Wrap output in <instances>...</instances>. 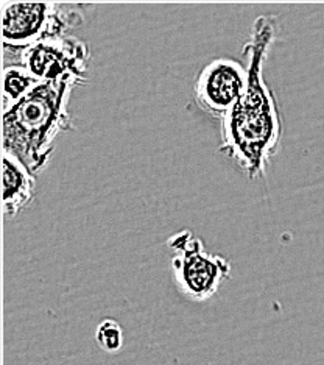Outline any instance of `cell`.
<instances>
[{"instance_id": "obj_9", "label": "cell", "mask_w": 324, "mask_h": 365, "mask_svg": "<svg viewBox=\"0 0 324 365\" xmlns=\"http://www.w3.org/2000/svg\"><path fill=\"white\" fill-rule=\"evenodd\" d=\"M95 342L106 353H117L123 346V329L114 319H105L98 323L95 331Z\"/></svg>"}, {"instance_id": "obj_1", "label": "cell", "mask_w": 324, "mask_h": 365, "mask_svg": "<svg viewBox=\"0 0 324 365\" xmlns=\"http://www.w3.org/2000/svg\"><path fill=\"white\" fill-rule=\"evenodd\" d=\"M278 18L259 16L244 46L248 68V86L221 122L219 153L237 164L248 180L265 175L267 165L278 155L284 123L276 97L263 80V64L278 38Z\"/></svg>"}, {"instance_id": "obj_5", "label": "cell", "mask_w": 324, "mask_h": 365, "mask_svg": "<svg viewBox=\"0 0 324 365\" xmlns=\"http://www.w3.org/2000/svg\"><path fill=\"white\" fill-rule=\"evenodd\" d=\"M90 56L89 44L69 35L25 48L16 64H22L41 83L75 80L85 86L89 81Z\"/></svg>"}, {"instance_id": "obj_8", "label": "cell", "mask_w": 324, "mask_h": 365, "mask_svg": "<svg viewBox=\"0 0 324 365\" xmlns=\"http://www.w3.org/2000/svg\"><path fill=\"white\" fill-rule=\"evenodd\" d=\"M39 83L22 64L4 66V111L28 96Z\"/></svg>"}, {"instance_id": "obj_3", "label": "cell", "mask_w": 324, "mask_h": 365, "mask_svg": "<svg viewBox=\"0 0 324 365\" xmlns=\"http://www.w3.org/2000/svg\"><path fill=\"white\" fill-rule=\"evenodd\" d=\"M90 6L89 4L60 2H2L0 21L4 61L11 56L10 64H16L25 48L47 39L69 36L73 29L86 22V11Z\"/></svg>"}, {"instance_id": "obj_4", "label": "cell", "mask_w": 324, "mask_h": 365, "mask_svg": "<svg viewBox=\"0 0 324 365\" xmlns=\"http://www.w3.org/2000/svg\"><path fill=\"white\" fill-rule=\"evenodd\" d=\"M167 245L174 253L172 272L174 284L192 302H206L229 279L232 265L220 255L207 253L203 240L190 230L169 237Z\"/></svg>"}, {"instance_id": "obj_6", "label": "cell", "mask_w": 324, "mask_h": 365, "mask_svg": "<svg viewBox=\"0 0 324 365\" xmlns=\"http://www.w3.org/2000/svg\"><path fill=\"white\" fill-rule=\"evenodd\" d=\"M248 86V68L232 58H217L198 72L194 97L199 110L223 119Z\"/></svg>"}, {"instance_id": "obj_2", "label": "cell", "mask_w": 324, "mask_h": 365, "mask_svg": "<svg viewBox=\"0 0 324 365\" xmlns=\"http://www.w3.org/2000/svg\"><path fill=\"white\" fill-rule=\"evenodd\" d=\"M77 86L75 80L39 83L4 111V152L18 158L33 175L46 170L56 138L73 130L69 98Z\"/></svg>"}, {"instance_id": "obj_7", "label": "cell", "mask_w": 324, "mask_h": 365, "mask_svg": "<svg viewBox=\"0 0 324 365\" xmlns=\"http://www.w3.org/2000/svg\"><path fill=\"white\" fill-rule=\"evenodd\" d=\"M4 165V214L5 219H14L28 208L36 195V175L18 158L5 153Z\"/></svg>"}]
</instances>
